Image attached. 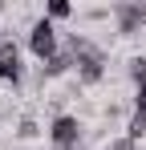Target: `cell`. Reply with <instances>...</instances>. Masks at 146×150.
<instances>
[{
	"label": "cell",
	"mask_w": 146,
	"mask_h": 150,
	"mask_svg": "<svg viewBox=\"0 0 146 150\" xmlns=\"http://www.w3.org/2000/svg\"><path fill=\"white\" fill-rule=\"evenodd\" d=\"M28 49H33V57H37L41 65L57 57V25H53L49 16L33 21V28H28Z\"/></svg>",
	"instance_id": "6da1fadb"
},
{
	"label": "cell",
	"mask_w": 146,
	"mask_h": 150,
	"mask_svg": "<svg viewBox=\"0 0 146 150\" xmlns=\"http://www.w3.org/2000/svg\"><path fill=\"white\" fill-rule=\"evenodd\" d=\"M37 134H41L37 118H33V114H24L21 122H16V138H24V142H28V138H37Z\"/></svg>",
	"instance_id": "8992f818"
},
{
	"label": "cell",
	"mask_w": 146,
	"mask_h": 150,
	"mask_svg": "<svg viewBox=\"0 0 146 150\" xmlns=\"http://www.w3.org/2000/svg\"><path fill=\"white\" fill-rule=\"evenodd\" d=\"M21 77H24L21 49H16V41L8 37V41L0 45V81H8V85H21Z\"/></svg>",
	"instance_id": "3957f363"
},
{
	"label": "cell",
	"mask_w": 146,
	"mask_h": 150,
	"mask_svg": "<svg viewBox=\"0 0 146 150\" xmlns=\"http://www.w3.org/2000/svg\"><path fill=\"white\" fill-rule=\"evenodd\" d=\"M4 41H8V37H4V28H0V45H4Z\"/></svg>",
	"instance_id": "30bf717a"
},
{
	"label": "cell",
	"mask_w": 146,
	"mask_h": 150,
	"mask_svg": "<svg viewBox=\"0 0 146 150\" xmlns=\"http://www.w3.org/2000/svg\"><path fill=\"white\" fill-rule=\"evenodd\" d=\"M114 16H118V33H138L146 25V4H114Z\"/></svg>",
	"instance_id": "277c9868"
},
{
	"label": "cell",
	"mask_w": 146,
	"mask_h": 150,
	"mask_svg": "<svg viewBox=\"0 0 146 150\" xmlns=\"http://www.w3.org/2000/svg\"><path fill=\"white\" fill-rule=\"evenodd\" d=\"M134 114H146V81L134 89Z\"/></svg>",
	"instance_id": "ba28073f"
},
{
	"label": "cell",
	"mask_w": 146,
	"mask_h": 150,
	"mask_svg": "<svg viewBox=\"0 0 146 150\" xmlns=\"http://www.w3.org/2000/svg\"><path fill=\"white\" fill-rule=\"evenodd\" d=\"M130 77H134V85L146 81V57H134V61H130Z\"/></svg>",
	"instance_id": "52a82bcc"
},
{
	"label": "cell",
	"mask_w": 146,
	"mask_h": 150,
	"mask_svg": "<svg viewBox=\"0 0 146 150\" xmlns=\"http://www.w3.org/2000/svg\"><path fill=\"white\" fill-rule=\"evenodd\" d=\"M134 146H138V142H130V138L122 134V138H114V142H110V146H106V150H134Z\"/></svg>",
	"instance_id": "9c48e42d"
},
{
	"label": "cell",
	"mask_w": 146,
	"mask_h": 150,
	"mask_svg": "<svg viewBox=\"0 0 146 150\" xmlns=\"http://www.w3.org/2000/svg\"><path fill=\"white\" fill-rule=\"evenodd\" d=\"M81 130H85L81 118H73V114H57L53 126H49V138H53V146H57V150H77Z\"/></svg>",
	"instance_id": "7a4b0ae2"
},
{
	"label": "cell",
	"mask_w": 146,
	"mask_h": 150,
	"mask_svg": "<svg viewBox=\"0 0 146 150\" xmlns=\"http://www.w3.org/2000/svg\"><path fill=\"white\" fill-rule=\"evenodd\" d=\"M69 12H73L69 0H49V4H45V16H49V21H65Z\"/></svg>",
	"instance_id": "5b68a950"
}]
</instances>
